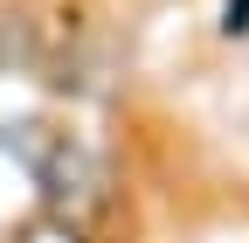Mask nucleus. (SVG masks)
<instances>
[{"instance_id": "obj_1", "label": "nucleus", "mask_w": 249, "mask_h": 243, "mask_svg": "<svg viewBox=\"0 0 249 243\" xmlns=\"http://www.w3.org/2000/svg\"><path fill=\"white\" fill-rule=\"evenodd\" d=\"M21 243H83V229H76V223H35Z\"/></svg>"}]
</instances>
